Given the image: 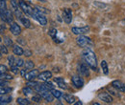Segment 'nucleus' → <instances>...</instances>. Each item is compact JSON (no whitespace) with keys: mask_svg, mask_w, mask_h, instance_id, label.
Here are the masks:
<instances>
[{"mask_svg":"<svg viewBox=\"0 0 125 105\" xmlns=\"http://www.w3.org/2000/svg\"><path fill=\"white\" fill-rule=\"evenodd\" d=\"M83 58L86 61V63L92 68L94 71L97 70V58L93 51L87 49L83 52Z\"/></svg>","mask_w":125,"mask_h":105,"instance_id":"f257e3e1","label":"nucleus"},{"mask_svg":"<svg viewBox=\"0 0 125 105\" xmlns=\"http://www.w3.org/2000/svg\"><path fill=\"white\" fill-rule=\"evenodd\" d=\"M0 17L2 19L3 22L5 23H13L14 21V16H13V13L9 10V9H5L3 11H0Z\"/></svg>","mask_w":125,"mask_h":105,"instance_id":"f03ea898","label":"nucleus"},{"mask_svg":"<svg viewBox=\"0 0 125 105\" xmlns=\"http://www.w3.org/2000/svg\"><path fill=\"white\" fill-rule=\"evenodd\" d=\"M18 4H19V8L21 9L22 13H24L25 15H28V16H31V17L33 16V15H34V9L32 8L28 3L24 2L23 0H20L18 2Z\"/></svg>","mask_w":125,"mask_h":105,"instance_id":"7ed1b4c3","label":"nucleus"},{"mask_svg":"<svg viewBox=\"0 0 125 105\" xmlns=\"http://www.w3.org/2000/svg\"><path fill=\"white\" fill-rule=\"evenodd\" d=\"M32 17L35 18L36 20H38L39 23H40L42 26H45L47 24L46 17L44 16V15H43L42 12H40V11L37 10V9H34V15H33Z\"/></svg>","mask_w":125,"mask_h":105,"instance_id":"20e7f679","label":"nucleus"},{"mask_svg":"<svg viewBox=\"0 0 125 105\" xmlns=\"http://www.w3.org/2000/svg\"><path fill=\"white\" fill-rule=\"evenodd\" d=\"M76 42L80 47H88L90 45H93V42L90 37H87L85 35H79L76 39Z\"/></svg>","mask_w":125,"mask_h":105,"instance_id":"39448f33","label":"nucleus"},{"mask_svg":"<svg viewBox=\"0 0 125 105\" xmlns=\"http://www.w3.org/2000/svg\"><path fill=\"white\" fill-rule=\"evenodd\" d=\"M71 32L74 33V34H77V35H83L87 32H90V27L89 26H85V27H73L71 29Z\"/></svg>","mask_w":125,"mask_h":105,"instance_id":"423d86ee","label":"nucleus"},{"mask_svg":"<svg viewBox=\"0 0 125 105\" xmlns=\"http://www.w3.org/2000/svg\"><path fill=\"white\" fill-rule=\"evenodd\" d=\"M71 81H72V84L74 85V87H76L77 89L82 88L84 85V79L79 75H73L71 78Z\"/></svg>","mask_w":125,"mask_h":105,"instance_id":"0eeeda50","label":"nucleus"},{"mask_svg":"<svg viewBox=\"0 0 125 105\" xmlns=\"http://www.w3.org/2000/svg\"><path fill=\"white\" fill-rule=\"evenodd\" d=\"M62 18H63V20H64V22L66 24H70V22L72 20V13H71L70 9L65 8L62 11Z\"/></svg>","mask_w":125,"mask_h":105,"instance_id":"6e6552de","label":"nucleus"},{"mask_svg":"<svg viewBox=\"0 0 125 105\" xmlns=\"http://www.w3.org/2000/svg\"><path fill=\"white\" fill-rule=\"evenodd\" d=\"M39 94L42 96V97H43L46 100L47 102H52L54 100V96L52 95L51 91L45 90V91H42V92H40Z\"/></svg>","mask_w":125,"mask_h":105,"instance_id":"1a4fd4ad","label":"nucleus"},{"mask_svg":"<svg viewBox=\"0 0 125 105\" xmlns=\"http://www.w3.org/2000/svg\"><path fill=\"white\" fill-rule=\"evenodd\" d=\"M98 97H99V98L101 99V100H103L104 102H107V103H111V102H113V97L110 96L108 93H105V92H102V93H99V95H98Z\"/></svg>","mask_w":125,"mask_h":105,"instance_id":"9d476101","label":"nucleus"},{"mask_svg":"<svg viewBox=\"0 0 125 105\" xmlns=\"http://www.w3.org/2000/svg\"><path fill=\"white\" fill-rule=\"evenodd\" d=\"M51 77H52V73L49 71H44V72L39 74V75H38V78L42 80V81H48Z\"/></svg>","mask_w":125,"mask_h":105,"instance_id":"9b49d317","label":"nucleus"},{"mask_svg":"<svg viewBox=\"0 0 125 105\" xmlns=\"http://www.w3.org/2000/svg\"><path fill=\"white\" fill-rule=\"evenodd\" d=\"M38 75H39V71L38 70H31L30 72L26 73V75H25L24 77L28 81H31V80H34L36 77H38Z\"/></svg>","mask_w":125,"mask_h":105,"instance_id":"f8f14e48","label":"nucleus"},{"mask_svg":"<svg viewBox=\"0 0 125 105\" xmlns=\"http://www.w3.org/2000/svg\"><path fill=\"white\" fill-rule=\"evenodd\" d=\"M10 31H11V32H12L14 35H19L20 32H21V28L19 27L18 24H16V23H15V22H13L12 25H11Z\"/></svg>","mask_w":125,"mask_h":105,"instance_id":"ddd939ff","label":"nucleus"},{"mask_svg":"<svg viewBox=\"0 0 125 105\" xmlns=\"http://www.w3.org/2000/svg\"><path fill=\"white\" fill-rule=\"evenodd\" d=\"M112 86H113V88H115V89H116V90L118 91H121V92H124L125 91L124 84L120 80H115V81H113Z\"/></svg>","mask_w":125,"mask_h":105,"instance_id":"4468645a","label":"nucleus"},{"mask_svg":"<svg viewBox=\"0 0 125 105\" xmlns=\"http://www.w3.org/2000/svg\"><path fill=\"white\" fill-rule=\"evenodd\" d=\"M13 52H14V54L16 55V56H22L23 54H24V51H23V49L20 47L19 45H15L13 46Z\"/></svg>","mask_w":125,"mask_h":105,"instance_id":"2eb2a0df","label":"nucleus"},{"mask_svg":"<svg viewBox=\"0 0 125 105\" xmlns=\"http://www.w3.org/2000/svg\"><path fill=\"white\" fill-rule=\"evenodd\" d=\"M12 97L11 96H9V95H2V96H0V100L2 101V103L3 104H7V103H10L11 101H12Z\"/></svg>","mask_w":125,"mask_h":105,"instance_id":"dca6fc26","label":"nucleus"},{"mask_svg":"<svg viewBox=\"0 0 125 105\" xmlns=\"http://www.w3.org/2000/svg\"><path fill=\"white\" fill-rule=\"evenodd\" d=\"M80 73L85 76H89L90 75V70L85 64H81L80 65Z\"/></svg>","mask_w":125,"mask_h":105,"instance_id":"f3484780","label":"nucleus"},{"mask_svg":"<svg viewBox=\"0 0 125 105\" xmlns=\"http://www.w3.org/2000/svg\"><path fill=\"white\" fill-rule=\"evenodd\" d=\"M62 97H63L64 100H65L67 103H69V104L75 103V97H74L73 96H71V95H68V94H65V95H63Z\"/></svg>","mask_w":125,"mask_h":105,"instance_id":"a211bd4d","label":"nucleus"},{"mask_svg":"<svg viewBox=\"0 0 125 105\" xmlns=\"http://www.w3.org/2000/svg\"><path fill=\"white\" fill-rule=\"evenodd\" d=\"M20 22L26 27V28H31L32 25H31V22H30V20L28 19V18H26V17H24V16H22L20 19Z\"/></svg>","mask_w":125,"mask_h":105,"instance_id":"6ab92c4d","label":"nucleus"},{"mask_svg":"<svg viewBox=\"0 0 125 105\" xmlns=\"http://www.w3.org/2000/svg\"><path fill=\"white\" fill-rule=\"evenodd\" d=\"M0 79L2 80H11L13 79V76L7 73H0Z\"/></svg>","mask_w":125,"mask_h":105,"instance_id":"aec40b11","label":"nucleus"},{"mask_svg":"<svg viewBox=\"0 0 125 105\" xmlns=\"http://www.w3.org/2000/svg\"><path fill=\"white\" fill-rule=\"evenodd\" d=\"M101 67H102L103 73H104L105 75H108V73H109V68H108V64H107V62H106L105 60H103V61L101 62Z\"/></svg>","mask_w":125,"mask_h":105,"instance_id":"412c9836","label":"nucleus"},{"mask_svg":"<svg viewBox=\"0 0 125 105\" xmlns=\"http://www.w3.org/2000/svg\"><path fill=\"white\" fill-rule=\"evenodd\" d=\"M29 103L30 102L27 98H21V97L17 98V104L18 105H29Z\"/></svg>","mask_w":125,"mask_h":105,"instance_id":"4be33fe9","label":"nucleus"},{"mask_svg":"<svg viewBox=\"0 0 125 105\" xmlns=\"http://www.w3.org/2000/svg\"><path fill=\"white\" fill-rule=\"evenodd\" d=\"M24 67H25L26 70H31L34 68V62L31 60H28V61L24 62Z\"/></svg>","mask_w":125,"mask_h":105,"instance_id":"5701e85b","label":"nucleus"},{"mask_svg":"<svg viewBox=\"0 0 125 105\" xmlns=\"http://www.w3.org/2000/svg\"><path fill=\"white\" fill-rule=\"evenodd\" d=\"M51 93H52V95L54 96V97H56V98H60L62 96V92H60V91H58V90H55V89H53V90L51 91Z\"/></svg>","mask_w":125,"mask_h":105,"instance_id":"b1692460","label":"nucleus"},{"mask_svg":"<svg viewBox=\"0 0 125 105\" xmlns=\"http://www.w3.org/2000/svg\"><path fill=\"white\" fill-rule=\"evenodd\" d=\"M22 93H23L25 96H29V95H31L32 93H33V90H32L31 87L27 86V87H25V88L22 89Z\"/></svg>","mask_w":125,"mask_h":105,"instance_id":"393cba45","label":"nucleus"},{"mask_svg":"<svg viewBox=\"0 0 125 105\" xmlns=\"http://www.w3.org/2000/svg\"><path fill=\"white\" fill-rule=\"evenodd\" d=\"M12 91V88H6V87H0V96L6 95L7 93H10Z\"/></svg>","mask_w":125,"mask_h":105,"instance_id":"a878e982","label":"nucleus"},{"mask_svg":"<svg viewBox=\"0 0 125 105\" xmlns=\"http://www.w3.org/2000/svg\"><path fill=\"white\" fill-rule=\"evenodd\" d=\"M43 85L46 87L47 90H49V91H52L53 89H54V85H53V83H51V82H49V81H44Z\"/></svg>","mask_w":125,"mask_h":105,"instance_id":"bb28decb","label":"nucleus"},{"mask_svg":"<svg viewBox=\"0 0 125 105\" xmlns=\"http://www.w3.org/2000/svg\"><path fill=\"white\" fill-rule=\"evenodd\" d=\"M8 62H9L10 66H14V65H16V58L13 56H9L8 57Z\"/></svg>","mask_w":125,"mask_h":105,"instance_id":"cd10ccee","label":"nucleus"},{"mask_svg":"<svg viewBox=\"0 0 125 105\" xmlns=\"http://www.w3.org/2000/svg\"><path fill=\"white\" fill-rule=\"evenodd\" d=\"M4 42H5L6 46H8V47L13 46V41H12V40H11V38H10V37H8V36H5V37H4Z\"/></svg>","mask_w":125,"mask_h":105,"instance_id":"c85d7f7f","label":"nucleus"},{"mask_svg":"<svg viewBox=\"0 0 125 105\" xmlns=\"http://www.w3.org/2000/svg\"><path fill=\"white\" fill-rule=\"evenodd\" d=\"M32 100L34 101V102H40L41 100H42V96L39 94V95H35V96H33L32 97Z\"/></svg>","mask_w":125,"mask_h":105,"instance_id":"c756f323","label":"nucleus"},{"mask_svg":"<svg viewBox=\"0 0 125 105\" xmlns=\"http://www.w3.org/2000/svg\"><path fill=\"white\" fill-rule=\"evenodd\" d=\"M56 34H57V30L56 29H50L49 31V35L53 38V39H56Z\"/></svg>","mask_w":125,"mask_h":105,"instance_id":"7c9ffc66","label":"nucleus"},{"mask_svg":"<svg viewBox=\"0 0 125 105\" xmlns=\"http://www.w3.org/2000/svg\"><path fill=\"white\" fill-rule=\"evenodd\" d=\"M0 52H1V54H3V55H7V54H8V49H7V46H6V45H1V46H0Z\"/></svg>","mask_w":125,"mask_h":105,"instance_id":"2f4dec72","label":"nucleus"},{"mask_svg":"<svg viewBox=\"0 0 125 105\" xmlns=\"http://www.w3.org/2000/svg\"><path fill=\"white\" fill-rule=\"evenodd\" d=\"M7 9V6H6V0H0V11H3Z\"/></svg>","mask_w":125,"mask_h":105,"instance_id":"473e14b6","label":"nucleus"},{"mask_svg":"<svg viewBox=\"0 0 125 105\" xmlns=\"http://www.w3.org/2000/svg\"><path fill=\"white\" fill-rule=\"evenodd\" d=\"M16 65L17 67L24 66V61L21 59V58H17V59H16Z\"/></svg>","mask_w":125,"mask_h":105,"instance_id":"72a5a7b5","label":"nucleus"},{"mask_svg":"<svg viewBox=\"0 0 125 105\" xmlns=\"http://www.w3.org/2000/svg\"><path fill=\"white\" fill-rule=\"evenodd\" d=\"M8 72V67L6 65L0 64V73H7Z\"/></svg>","mask_w":125,"mask_h":105,"instance_id":"f704fd0d","label":"nucleus"},{"mask_svg":"<svg viewBox=\"0 0 125 105\" xmlns=\"http://www.w3.org/2000/svg\"><path fill=\"white\" fill-rule=\"evenodd\" d=\"M11 72L12 73H14V74H18V72H19V70H18V67L16 66V65H14V66H11Z\"/></svg>","mask_w":125,"mask_h":105,"instance_id":"c9c22d12","label":"nucleus"},{"mask_svg":"<svg viewBox=\"0 0 125 105\" xmlns=\"http://www.w3.org/2000/svg\"><path fill=\"white\" fill-rule=\"evenodd\" d=\"M58 86L60 87V88H62V89H67V86H66V84H65V82L64 81H61V82H58Z\"/></svg>","mask_w":125,"mask_h":105,"instance_id":"e433bc0d","label":"nucleus"},{"mask_svg":"<svg viewBox=\"0 0 125 105\" xmlns=\"http://www.w3.org/2000/svg\"><path fill=\"white\" fill-rule=\"evenodd\" d=\"M39 83L38 82H35V81H33V80H31V81H29L28 83H27V85L29 86V87H33V88H35L37 85H38Z\"/></svg>","mask_w":125,"mask_h":105,"instance_id":"4c0bfd02","label":"nucleus"},{"mask_svg":"<svg viewBox=\"0 0 125 105\" xmlns=\"http://www.w3.org/2000/svg\"><path fill=\"white\" fill-rule=\"evenodd\" d=\"M5 22H1L0 21V33H3L5 32V25H4Z\"/></svg>","mask_w":125,"mask_h":105,"instance_id":"58836bf2","label":"nucleus"},{"mask_svg":"<svg viewBox=\"0 0 125 105\" xmlns=\"http://www.w3.org/2000/svg\"><path fill=\"white\" fill-rule=\"evenodd\" d=\"M108 90H109V92L112 94V95H114V96H115V97H119V95H118V94H116V92H115V91H114L112 88H108Z\"/></svg>","mask_w":125,"mask_h":105,"instance_id":"ea45409f","label":"nucleus"},{"mask_svg":"<svg viewBox=\"0 0 125 105\" xmlns=\"http://www.w3.org/2000/svg\"><path fill=\"white\" fill-rule=\"evenodd\" d=\"M7 84H8V82L6 80L0 79V87H5V85H7Z\"/></svg>","mask_w":125,"mask_h":105,"instance_id":"a19ab883","label":"nucleus"},{"mask_svg":"<svg viewBox=\"0 0 125 105\" xmlns=\"http://www.w3.org/2000/svg\"><path fill=\"white\" fill-rule=\"evenodd\" d=\"M23 55H24L25 57H31L32 52L31 51H28V50H27V51H24V54H23Z\"/></svg>","mask_w":125,"mask_h":105,"instance_id":"79ce46f5","label":"nucleus"},{"mask_svg":"<svg viewBox=\"0 0 125 105\" xmlns=\"http://www.w3.org/2000/svg\"><path fill=\"white\" fill-rule=\"evenodd\" d=\"M54 80H55L57 83H58V82H61V81H64V80H63V78H62V77H55V79H54Z\"/></svg>","mask_w":125,"mask_h":105,"instance_id":"37998d69","label":"nucleus"},{"mask_svg":"<svg viewBox=\"0 0 125 105\" xmlns=\"http://www.w3.org/2000/svg\"><path fill=\"white\" fill-rule=\"evenodd\" d=\"M25 72H26V69H24V70H21V71H20V74H21V75H22L23 77H24L25 75H26V73H25Z\"/></svg>","mask_w":125,"mask_h":105,"instance_id":"c03bdc74","label":"nucleus"},{"mask_svg":"<svg viewBox=\"0 0 125 105\" xmlns=\"http://www.w3.org/2000/svg\"><path fill=\"white\" fill-rule=\"evenodd\" d=\"M73 105H82V102L81 101H77V102H75Z\"/></svg>","mask_w":125,"mask_h":105,"instance_id":"a18cd8bd","label":"nucleus"},{"mask_svg":"<svg viewBox=\"0 0 125 105\" xmlns=\"http://www.w3.org/2000/svg\"><path fill=\"white\" fill-rule=\"evenodd\" d=\"M93 105H100V104H99V103H97V102H94Z\"/></svg>","mask_w":125,"mask_h":105,"instance_id":"49530a36","label":"nucleus"},{"mask_svg":"<svg viewBox=\"0 0 125 105\" xmlns=\"http://www.w3.org/2000/svg\"><path fill=\"white\" fill-rule=\"evenodd\" d=\"M56 105H62V103H61V102H60V101H59V102H58V103H57V104Z\"/></svg>","mask_w":125,"mask_h":105,"instance_id":"de8ad7c7","label":"nucleus"},{"mask_svg":"<svg viewBox=\"0 0 125 105\" xmlns=\"http://www.w3.org/2000/svg\"><path fill=\"white\" fill-rule=\"evenodd\" d=\"M0 105H3V103H2V101L0 100Z\"/></svg>","mask_w":125,"mask_h":105,"instance_id":"09e8293b","label":"nucleus"},{"mask_svg":"<svg viewBox=\"0 0 125 105\" xmlns=\"http://www.w3.org/2000/svg\"><path fill=\"white\" fill-rule=\"evenodd\" d=\"M0 57H1V52H0Z\"/></svg>","mask_w":125,"mask_h":105,"instance_id":"8fccbe9b","label":"nucleus"},{"mask_svg":"<svg viewBox=\"0 0 125 105\" xmlns=\"http://www.w3.org/2000/svg\"><path fill=\"white\" fill-rule=\"evenodd\" d=\"M1 40H2V39H1V37H0V41H1Z\"/></svg>","mask_w":125,"mask_h":105,"instance_id":"3c124183","label":"nucleus"},{"mask_svg":"<svg viewBox=\"0 0 125 105\" xmlns=\"http://www.w3.org/2000/svg\"><path fill=\"white\" fill-rule=\"evenodd\" d=\"M124 87H125V84H124Z\"/></svg>","mask_w":125,"mask_h":105,"instance_id":"603ef678","label":"nucleus"}]
</instances>
